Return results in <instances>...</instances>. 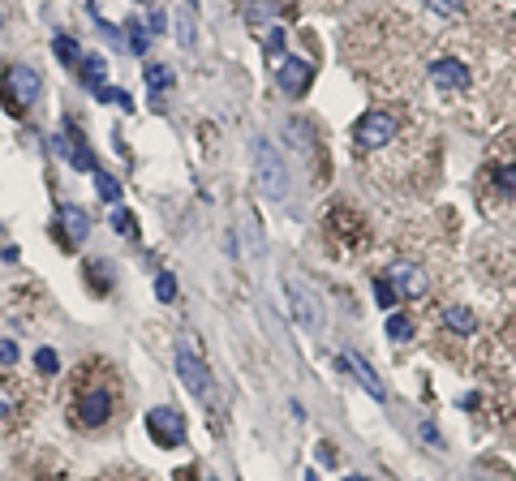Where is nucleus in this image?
<instances>
[{"label": "nucleus", "instance_id": "obj_12", "mask_svg": "<svg viewBox=\"0 0 516 481\" xmlns=\"http://www.w3.org/2000/svg\"><path fill=\"white\" fill-rule=\"evenodd\" d=\"M13 473L22 481H69V464L52 447H22L13 456Z\"/></svg>", "mask_w": 516, "mask_h": 481}, {"label": "nucleus", "instance_id": "obj_15", "mask_svg": "<svg viewBox=\"0 0 516 481\" xmlns=\"http://www.w3.org/2000/svg\"><path fill=\"white\" fill-rule=\"evenodd\" d=\"M147 434L155 439V447H164V451L181 447V443H185V417H181L172 404L151 408V413H147Z\"/></svg>", "mask_w": 516, "mask_h": 481}, {"label": "nucleus", "instance_id": "obj_16", "mask_svg": "<svg viewBox=\"0 0 516 481\" xmlns=\"http://www.w3.org/2000/svg\"><path fill=\"white\" fill-rule=\"evenodd\" d=\"M177 374H181V383H185V391H190V396H198L203 404H211V400H215L211 370L203 366V357H198V353H190V348H181V353H177Z\"/></svg>", "mask_w": 516, "mask_h": 481}, {"label": "nucleus", "instance_id": "obj_40", "mask_svg": "<svg viewBox=\"0 0 516 481\" xmlns=\"http://www.w3.org/2000/svg\"><path fill=\"white\" fill-rule=\"evenodd\" d=\"M306 481H314V477H306Z\"/></svg>", "mask_w": 516, "mask_h": 481}, {"label": "nucleus", "instance_id": "obj_7", "mask_svg": "<svg viewBox=\"0 0 516 481\" xmlns=\"http://www.w3.org/2000/svg\"><path fill=\"white\" fill-rule=\"evenodd\" d=\"M323 241H327V250L340 258H362L370 245H375V228H370L362 207H353L349 198H336V202H327V211H323Z\"/></svg>", "mask_w": 516, "mask_h": 481}, {"label": "nucleus", "instance_id": "obj_39", "mask_svg": "<svg viewBox=\"0 0 516 481\" xmlns=\"http://www.w3.org/2000/svg\"><path fill=\"white\" fill-rule=\"evenodd\" d=\"M353 481H362V477H353Z\"/></svg>", "mask_w": 516, "mask_h": 481}, {"label": "nucleus", "instance_id": "obj_5", "mask_svg": "<svg viewBox=\"0 0 516 481\" xmlns=\"http://www.w3.org/2000/svg\"><path fill=\"white\" fill-rule=\"evenodd\" d=\"M430 344L443 361L456 370H469L478 378L499 374V331L465 301H430L426 305Z\"/></svg>", "mask_w": 516, "mask_h": 481}, {"label": "nucleus", "instance_id": "obj_29", "mask_svg": "<svg viewBox=\"0 0 516 481\" xmlns=\"http://www.w3.org/2000/svg\"><path fill=\"white\" fill-rule=\"evenodd\" d=\"M147 82H151V91H168V82H172V78H168V69H164V65H151V69H147Z\"/></svg>", "mask_w": 516, "mask_h": 481}, {"label": "nucleus", "instance_id": "obj_8", "mask_svg": "<svg viewBox=\"0 0 516 481\" xmlns=\"http://www.w3.org/2000/svg\"><path fill=\"white\" fill-rule=\"evenodd\" d=\"M35 417H39V383L22 378L18 370H0V443L31 430Z\"/></svg>", "mask_w": 516, "mask_h": 481}, {"label": "nucleus", "instance_id": "obj_38", "mask_svg": "<svg viewBox=\"0 0 516 481\" xmlns=\"http://www.w3.org/2000/svg\"><path fill=\"white\" fill-rule=\"evenodd\" d=\"M203 481H215V477H203Z\"/></svg>", "mask_w": 516, "mask_h": 481}, {"label": "nucleus", "instance_id": "obj_28", "mask_svg": "<svg viewBox=\"0 0 516 481\" xmlns=\"http://www.w3.org/2000/svg\"><path fill=\"white\" fill-rule=\"evenodd\" d=\"M82 69H86V78H91L95 91H99V86H104V61H99V56H86Z\"/></svg>", "mask_w": 516, "mask_h": 481}, {"label": "nucleus", "instance_id": "obj_6", "mask_svg": "<svg viewBox=\"0 0 516 481\" xmlns=\"http://www.w3.org/2000/svg\"><path fill=\"white\" fill-rule=\"evenodd\" d=\"M473 202L491 224L516 228V125L499 129L473 172Z\"/></svg>", "mask_w": 516, "mask_h": 481}, {"label": "nucleus", "instance_id": "obj_37", "mask_svg": "<svg viewBox=\"0 0 516 481\" xmlns=\"http://www.w3.org/2000/svg\"><path fill=\"white\" fill-rule=\"evenodd\" d=\"M319 460H323V464H336V451H332V443H323V447H319Z\"/></svg>", "mask_w": 516, "mask_h": 481}, {"label": "nucleus", "instance_id": "obj_23", "mask_svg": "<svg viewBox=\"0 0 516 481\" xmlns=\"http://www.w3.org/2000/svg\"><path fill=\"white\" fill-rule=\"evenodd\" d=\"M413 331H418V323H413L405 310H396L392 318H387V335H392L396 344H409V340H413Z\"/></svg>", "mask_w": 516, "mask_h": 481}, {"label": "nucleus", "instance_id": "obj_11", "mask_svg": "<svg viewBox=\"0 0 516 481\" xmlns=\"http://www.w3.org/2000/svg\"><path fill=\"white\" fill-rule=\"evenodd\" d=\"M39 91H43V82H39V74L31 65H18V61L5 65V74H0V104H5L9 116L26 121V116L35 112V104H39Z\"/></svg>", "mask_w": 516, "mask_h": 481}, {"label": "nucleus", "instance_id": "obj_18", "mask_svg": "<svg viewBox=\"0 0 516 481\" xmlns=\"http://www.w3.org/2000/svg\"><path fill=\"white\" fill-rule=\"evenodd\" d=\"M276 78H280V91H284V95L301 99V95L310 91V82H314V65L301 61V56H284L280 69H276Z\"/></svg>", "mask_w": 516, "mask_h": 481}, {"label": "nucleus", "instance_id": "obj_10", "mask_svg": "<svg viewBox=\"0 0 516 481\" xmlns=\"http://www.w3.org/2000/svg\"><path fill=\"white\" fill-rule=\"evenodd\" d=\"M478 275L504 297L516 293V237H491L478 245Z\"/></svg>", "mask_w": 516, "mask_h": 481}, {"label": "nucleus", "instance_id": "obj_36", "mask_svg": "<svg viewBox=\"0 0 516 481\" xmlns=\"http://www.w3.org/2000/svg\"><path fill=\"white\" fill-rule=\"evenodd\" d=\"M306 5H314V9H340L344 0H306Z\"/></svg>", "mask_w": 516, "mask_h": 481}, {"label": "nucleus", "instance_id": "obj_31", "mask_svg": "<svg viewBox=\"0 0 516 481\" xmlns=\"http://www.w3.org/2000/svg\"><path fill=\"white\" fill-rule=\"evenodd\" d=\"M142 31H147L142 22H129V48H134V52H147V35H142Z\"/></svg>", "mask_w": 516, "mask_h": 481}, {"label": "nucleus", "instance_id": "obj_21", "mask_svg": "<svg viewBox=\"0 0 516 481\" xmlns=\"http://www.w3.org/2000/svg\"><path fill=\"white\" fill-rule=\"evenodd\" d=\"M495 331H499V340H504V348L516 357V293L508 297V305H504V318L495 323Z\"/></svg>", "mask_w": 516, "mask_h": 481}, {"label": "nucleus", "instance_id": "obj_20", "mask_svg": "<svg viewBox=\"0 0 516 481\" xmlns=\"http://www.w3.org/2000/svg\"><path fill=\"white\" fill-rule=\"evenodd\" d=\"M82 280H86V288H91L95 297H108V293H112V267H108L104 258H91V262H86V267H82Z\"/></svg>", "mask_w": 516, "mask_h": 481}, {"label": "nucleus", "instance_id": "obj_32", "mask_svg": "<svg viewBox=\"0 0 516 481\" xmlns=\"http://www.w3.org/2000/svg\"><path fill=\"white\" fill-rule=\"evenodd\" d=\"M112 228H117V232L125 228L129 237H138V228H134V220H129V211H125V207H117V211H112Z\"/></svg>", "mask_w": 516, "mask_h": 481}, {"label": "nucleus", "instance_id": "obj_26", "mask_svg": "<svg viewBox=\"0 0 516 481\" xmlns=\"http://www.w3.org/2000/svg\"><path fill=\"white\" fill-rule=\"evenodd\" d=\"M289 297L297 301V318H301V323H306V327H319V318H314V305H310V297L301 293V288H293V284H289Z\"/></svg>", "mask_w": 516, "mask_h": 481}, {"label": "nucleus", "instance_id": "obj_13", "mask_svg": "<svg viewBox=\"0 0 516 481\" xmlns=\"http://www.w3.org/2000/svg\"><path fill=\"white\" fill-rule=\"evenodd\" d=\"M254 164H258V189H263L271 202L289 198V168H284V159L276 155L271 142H263V138L254 142Z\"/></svg>", "mask_w": 516, "mask_h": 481}, {"label": "nucleus", "instance_id": "obj_34", "mask_svg": "<svg viewBox=\"0 0 516 481\" xmlns=\"http://www.w3.org/2000/svg\"><path fill=\"white\" fill-rule=\"evenodd\" d=\"M155 293H160V301H172V297H177V280H172V275H160Z\"/></svg>", "mask_w": 516, "mask_h": 481}, {"label": "nucleus", "instance_id": "obj_25", "mask_svg": "<svg viewBox=\"0 0 516 481\" xmlns=\"http://www.w3.org/2000/svg\"><path fill=\"white\" fill-rule=\"evenodd\" d=\"M91 481H155V477H147L142 469H129V464H117V469H104V473L91 477Z\"/></svg>", "mask_w": 516, "mask_h": 481}, {"label": "nucleus", "instance_id": "obj_35", "mask_svg": "<svg viewBox=\"0 0 516 481\" xmlns=\"http://www.w3.org/2000/svg\"><path fill=\"white\" fill-rule=\"evenodd\" d=\"M35 366H39V374H43V378H48V374H56V353H52V348H43Z\"/></svg>", "mask_w": 516, "mask_h": 481}, {"label": "nucleus", "instance_id": "obj_4", "mask_svg": "<svg viewBox=\"0 0 516 481\" xmlns=\"http://www.w3.org/2000/svg\"><path fill=\"white\" fill-rule=\"evenodd\" d=\"M452 258H448V241H439L430 228L413 224L400 228V237H392V250L379 262L375 271V288L379 301L392 305H418V301H439L443 284H448Z\"/></svg>", "mask_w": 516, "mask_h": 481}, {"label": "nucleus", "instance_id": "obj_19", "mask_svg": "<svg viewBox=\"0 0 516 481\" xmlns=\"http://www.w3.org/2000/svg\"><path fill=\"white\" fill-rule=\"evenodd\" d=\"M61 151H65L69 159H74L78 168L99 172V168H95V155H91V147L82 142V134H78V125H74V121H65V129H61Z\"/></svg>", "mask_w": 516, "mask_h": 481}, {"label": "nucleus", "instance_id": "obj_9", "mask_svg": "<svg viewBox=\"0 0 516 481\" xmlns=\"http://www.w3.org/2000/svg\"><path fill=\"white\" fill-rule=\"evenodd\" d=\"M422 5L448 22H461L465 31H491V35H499V26L516 13V0H422Z\"/></svg>", "mask_w": 516, "mask_h": 481}, {"label": "nucleus", "instance_id": "obj_3", "mask_svg": "<svg viewBox=\"0 0 516 481\" xmlns=\"http://www.w3.org/2000/svg\"><path fill=\"white\" fill-rule=\"evenodd\" d=\"M61 417L78 439H108L129 417V378L112 357H82L61 378Z\"/></svg>", "mask_w": 516, "mask_h": 481}, {"label": "nucleus", "instance_id": "obj_2", "mask_svg": "<svg viewBox=\"0 0 516 481\" xmlns=\"http://www.w3.org/2000/svg\"><path fill=\"white\" fill-rule=\"evenodd\" d=\"M430 52H435V39L405 9H392V5L366 9L340 35V56L349 65V74L387 99H409L418 91V82L426 78Z\"/></svg>", "mask_w": 516, "mask_h": 481}, {"label": "nucleus", "instance_id": "obj_22", "mask_svg": "<svg viewBox=\"0 0 516 481\" xmlns=\"http://www.w3.org/2000/svg\"><path fill=\"white\" fill-rule=\"evenodd\" d=\"M349 366H353V374H357V383H362V387L370 391V396H375V400H387V387L379 383V378H375V370H370V366H366V361H362V357H349Z\"/></svg>", "mask_w": 516, "mask_h": 481}, {"label": "nucleus", "instance_id": "obj_17", "mask_svg": "<svg viewBox=\"0 0 516 481\" xmlns=\"http://www.w3.org/2000/svg\"><path fill=\"white\" fill-rule=\"evenodd\" d=\"M43 310H52L48 305V297H43V288L39 284H22V288H13L9 293V318L13 323H39L43 318Z\"/></svg>", "mask_w": 516, "mask_h": 481}, {"label": "nucleus", "instance_id": "obj_14", "mask_svg": "<svg viewBox=\"0 0 516 481\" xmlns=\"http://www.w3.org/2000/svg\"><path fill=\"white\" fill-rule=\"evenodd\" d=\"M52 232H56V245H61L65 254H74L78 245L91 237V215L74 202H65V207H56V220H52Z\"/></svg>", "mask_w": 516, "mask_h": 481}, {"label": "nucleus", "instance_id": "obj_33", "mask_svg": "<svg viewBox=\"0 0 516 481\" xmlns=\"http://www.w3.org/2000/svg\"><path fill=\"white\" fill-rule=\"evenodd\" d=\"M95 181H99V194H104L108 202H117V198H121V194H117V181H112L108 172H95Z\"/></svg>", "mask_w": 516, "mask_h": 481}, {"label": "nucleus", "instance_id": "obj_24", "mask_svg": "<svg viewBox=\"0 0 516 481\" xmlns=\"http://www.w3.org/2000/svg\"><path fill=\"white\" fill-rule=\"evenodd\" d=\"M469 481H516L504 464H495V460H482V464H473L469 469Z\"/></svg>", "mask_w": 516, "mask_h": 481}, {"label": "nucleus", "instance_id": "obj_1", "mask_svg": "<svg viewBox=\"0 0 516 481\" xmlns=\"http://www.w3.org/2000/svg\"><path fill=\"white\" fill-rule=\"evenodd\" d=\"M357 172L387 198H426L439 185L443 147L426 112L409 99H387V104L362 112L349 134Z\"/></svg>", "mask_w": 516, "mask_h": 481}, {"label": "nucleus", "instance_id": "obj_41", "mask_svg": "<svg viewBox=\"0 0 516 481\" xmlns=\"http://www.w3.org/2000/svg\"><path fill=\"white\" fill-rule=\"evenodd\" d=\"M0 22H5V18H0Z\"/></svg>", "mask_w": 516, "mask_h": 481}, {"label": "nucleus", "instance_id": "obj_30", "mask_svg": "<svg viewBox=\"0 0 516 481\" xmlns=\"http://www.w3.org/2000/svg\"><path fill=\"white\" fill-rule=\"evenodd\" d=\"M56 56H61L65 65H78V48H74V39H65V35L56 39Z\"/></svg>", "mask_w": 516, "mask_h": 481}, {"label": "nucleus", "instance_id": "obj_27", "mask_svg": "<svg viewBox=\"0 0 516 481\" xmlns=\"http://www.w3.org/2000/svg\"><path fill=\"white\" fill-rule=\"evenodd\" d=\"M18 357H22L18 344H13V340H0V370H13V366H18Z\"/></svg>", "mask_w": 516, "mask_h": 481}]
</instances>
